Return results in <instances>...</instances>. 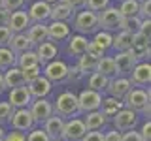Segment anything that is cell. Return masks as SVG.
Wrapping results in <instances>:
<instances>
[{"instance_id":"6da1fadb","label":"cell","mask_w":151,"mask_h":141,"mask_svg":"<svg viewBox=\"0 0 151 141\" xmlns=\"http://www.w3.org/2000/svg\"><path fill=\"white\" fill-rule=\"evenodd\" d=\"M53 113L63 119H74L79 115L78 109V94H74L72 90H64L57 96V100L53 103Z\"/></svg>"},{"instance_id":"7a4b0ae2","label":"cell","mask_w":151,"mask_h":141,"mask_svg":"<svg viewBox=\"0 0 151 141\" xmlns=\"http://www.w3.org/2000/svg\"><path fill=\"white\" fill-rule=\"evenodd\" d=\"M123 105L134 113L149 117V88H130L123 98Z\"/></svg>"},{"instance_id":"3957f363","label":"cell","mask_w":151,"mask_h":141,"mask_svg":"<svg viewBox=\"0 0 151 141\" xmlns=\"http://www.w3.org/2000/svg\"><path fill=\"white\" fill-rule=\"evenodd\" d=\"M74 28L78 34L87 36V34H94L98 30V13H93L89 9H79L74 15Z\"/></svg>"},{"instance_id":"277c9868","label":"cell","mask_w":151,"mask_h":141,"mask_svg":"<svg viewBox=\"0 0 151 141\" xmlns=\"http://www.w3.org/2000/svg\"><path fill=\"white\" fill-rule=\"evenodd\" d=\"M28 111H30V117H32V120H34V124H44L51 115H55L53 113V103L47 100V98L32 100V103L28 105Z\"/></svg>"},{"instance_id":"5b68a950","label":"cell","mask_w":151,"mask_h":141,"mask_svg":"<svg viewBox=\"0 0 151 141\" xmlns=\"http://www.w3.org/2000/svg\"><path fill=\"white\" fill-rule=\"evenodd\" d=\"M119 23H121V15L119 9L115 6H108L106 9H102L98 13V28L106 32H119Z\"/></svg>"},{"instance_id":"8992f818","label":"cell","mask_w":151,"mask_h":141,"mask_svg":"<svg viewBox=\"0 0 151 141\" xmlns=\"http://www.w3.org/2000/svg\"><path fill=\"white\" fill-rule=\"evenodd\" d=\"M66 72H68V64L64 60H51L44 66L42 70V75L49 81L51 85L53 83H64L66 81Z\"/></svg>"},{"instance_id":"52a82bcc","label":"cell","mask_w":151,"mask_h":141,"mask_svg":"<svg viewBox=\"0 0 151 141\" xmlns=\"http://www.w3.org/2000/svg\"><path fill=\"white\" fill-rule=\"evenodd\" d=\"M111 119H113V130H117V132L123 134V132H130V130L136 128V124H138V113L123 107V109L117 111Z\"/></svg>"},{"instance_id":"ba28073f","label":"cell","mask_w":151,"mask_h":141,"mask_svg":"<svg viewBox=\"0 0 151 141\" xmlns=\"http://www.w3.org/2000/svg\"><path fill=\"white\" fill-rule=\"evenodd\" d=\"M100 102H102V94L85 88L78 94V109L79 113H91V111H98L100 109Z\"/></svg>"},{"instance_id":"9c48e42d","label":"cell","mask_w":151,"mask_h":141,"mask_svg":"<svg viewBox=\"0 0 151 141\" xmlns=\"http://www.w3.org/2000/svg\"><path fill=\"white\" fill-rule=\"evenodd\" d=\"M129 81L132 83V87H138V88L149 87V83H151V64H149V60L138 62L132 68V72L129 75Z\"/></svg>"},{"instance_id":"30bf717a","label":"cell","mask_w":151,"mask_h":141,"mask_svg":"<svg viewBox=\"0 0 151 141\" xmlns=\"http://www.w3.org/2000/svg\"><path fill=\"white\" fill-rule=\"evenodd\" d=\"M85 134H87V130H85L83 120L74 117V119L64 120V128H63V134H60V139L63 141H81Z\"/></svg>"},{"instance_id":"8fae6325","label":"cell","mask_w":151,"mask_h":141,"mask_svg":"<svg viewBox=\"0 0 151 141\" xmlns=\"http://www.w3.org/2000/svg\"><path fill=\"white\" fill-rule=\"evenodd\" d=\"M129 53L134 56L136 64L149 60V40L145 36H142L140 32L132 34V45H130V51H129Z\"/></svg>"},{"instance_id":"7c38bea8","label":"cell","mask_w":151,"mask_h":141,"mask_svg":"<svg viewBox=\"0 0 151 141\" xmlns=\"http://www.w3.org/2000/svg\"><path fill=\"white\" fill-rule=\"evenodd\" d=\"M9 124H12V130H17V132H30L34 128V120L30 117V111L28 109H13L12 113V119H9Z\"/></svg>"},{"instance_id":"4fadbf2b","label":"cell","mask_w":151,"mask_h":141,"mask_svg":"<svg viewBox=\"0 0 151 141\" xmlns=\"http://www.w3.org/2000/svg\"><path fill=\"white\" fill-rule=\"evenodd\" d=\"M30 19H28V13L23 11V9H19V11H12L8 17V25L6 28L12 34H23V32L28 30V26H30Z\"/></svg>"},{"instance_id":"5bb4252c","label":"cell","mask_w":151,"mask_h":141,"mask_svg":"<svg viewBox=\"0 0 151 141\" xmlns=\"http://www.w3.org/2000/svg\"><path fill=\"white\" fill-rule=\"evenodd\" d=\"M111 58H113V64H115V77H129L132 68L136 66L134 56H132L129 51H125V53H115V56H111Z\"/></svg>"},{"instance_id":"9a60e30c","label":"cell","mask_w":151,"mask_h":141,"mask_svg":"<svg viewBox=\"0 0 151 141\" xmlns=\"http://www.w3.org/2000/svg\"><path fill=\"white\" fill-rule=\"evenodd\" d=\"M8 103L12 105V109H28V105L32 103V96L27 87L12 88L8 94Z\"/></svg>"},{"instance_id":"2e32d148","label":"cell","mask_w":151,"mask_h":141,"mask_svg":"<svg viewBox=\"0 0 151 141\" xmlns=\"http://www.w3.org/2000/svg\"><path fill=\"white\" fill-rule=\"evenodd\" d=\"M130 88H132V83L129 81V77H111L110 81H108L106 92L110 94L111 98L123 102V98L127 96V92H129Z\"/></svg>"},{"instance_id":"e0dca14e","label":"cell","mask_w":151,"mask_h":141,"mask_svg":"<svg viewBox=\"0 0 151 141\" xmlns=\"http://www.w3.org/2000/svg\"><path fill=\"white\" fill-rule=\"evenodd\" d=\"M28 19L30 23H45L49 21V13H51V6L45 4L44 0H34L30 4V9H28Z\"/></svg>"},{"instance_id":"ac0fdd59","label":"cell","mask_w":151,"mask_h":141,"mask_svg":"<svg viewBox=\"0 0 151 141\" xmlns=\"http://www.w3.org/2000/svg\"><path fill=\"white\" fill-rule=\"evenodd\" d=\"M34 53L38 56V62H40V66H45L47 62H51V60L57 58V55H59V47H57L53 41H44V43L36 45Z\"/></svg>"},{"instance_id":"d6986e66","label":"cell","mask_w":151,"mask_h":141,"mask_svg":"<svg viewBox=\"0 0 151 141\" xmlns=\"http://www.w3.org/2000/svg\"><path fill=\"white\" fill-rule=\"evenodd\" d=\"M72 36V28L68 23H59V21H51L47 25V38L53 41H63L68 40Z\"/></svg>"},{"instance_id":"ffe728a7","label":"cell","mask_w":151,"mask_h":141,"mask_svg":"<svg viewBox=\"0 0 151 141\" xmlns=\"http://www.w3.org/2000/svg\"><path fill=\"white\" fill-rule=\"evenodd\" d=\"M28 92H30L32 100H38V98H45L47 94L51 92V88H53V85H51L44 75H40V77H36L34 81H30L27 85Z\"/></svg>"},{"instance_id":"44dd1931","label":"cell","mask_w":151,"mask_h":141,"mask_svg":"<svg viewBox=\"0 0 151 141\" xmlns=\"http://www.w3.org/2000/svg\"><path fill=\"white\" fill-rule=\"evenodd\" d=\"M2 79H4V87L9 88V90H12V88H19V87H27L23 72H21V68H17V66L8 68L6 72L2 73Z\"/></svg>"},{"instance_id":"7402d4cb","label":"cell","mask_w":151,"mask_h":141,"mask_svg":"<svg viewBox=\"0 0 151 141\" xmlns=\"http://www.w3.org/2000/svg\"><path fill=\"white\" fill-rule=\"evenodd\" d=\"M25 34L28 38V41L32 43V49H34L36 45H40V43H44V41L49 40V38H47V25L45 23H32Z\"/></svg>"},{"instance_id":"603a6c76","label":"cell","mask_w":151,"mask_h":141,"mask_svg":"<svg viewBox=\"0 0 151 141\" xmlns=\"http://www.w3.org/2000/svg\"><path fill=\"white\" fill-rule=\"evenodd\" d=\"M63 128H64V119L59 115H51L49 119L44 122V130L47 134L49 139H60V134H63Z\"/></svg>"},{"instance_id":"cb8c5ba5","label":"cell","mask_w":151,"mask_h":141,"mask_svg":"<svg viewBox=\"0 0 151 141\" xmlns=\"http://www.w3.org/2000/svg\"><path fill=\"white\" fill-rule=\"evenodd\" d=\"M76 11L70 6H66L63 2H57L51 6V13H49V19L51 21H59V23H70L74 19Z\"/></svg>"},{"instance_id":"d4e9b609","label":"cell","mask_w":151,"mask_h":141,"mask_svg":"<svg viewBox=\"0 0 151 141\" xmlns=\"http://www.w3.org/2000/svg\"><path fill=\"white\" fill-rule=\"evenodd\" d=\"M81 120H83L85 130H87V132H98V130H102L104 126L108 124V119L102 115L100 111L85 113V119H81Z\"/></svg>"},{"instance_id":"484cf974","label":"cell","mask_w":151,"mask_h":141,"mask_svg":"<svg viewBox=\"0 0 151 141\" xmlns=\"http://www.w3.org/2000/svg\"><path fill=\"white\" fill-rule=\"evenodd\" d=\"M87 45H89V40L87 36H81V34H76V36H70L68 38V53L72 56H81L87 53Z\"/></svg>"},{"instance_id":"4316f807","label":"cell","mask_w":151,"mask_h":141,"mask_svg":"<svg viewBox=\"0 0 151 141\" xmlns=\"http://www.w3.org/2000/svg\"><path fill=\"white\" fill-rule=\"evenodd\" d=\"M8 49H12L15 55H21V53H25V51H30L32 49V43L28 41V38L27 34L23 32V34H12V38H9V41H8Z\"/></svg>"},{"instance_id":"83f0119b","label":"cell","mask_w":151,"mask_h":141,"mask_svg":"<svg viewBox=\"0 0 151 141\" xmlns=\"http://www.w3.org/2000/svg\"><path fill=\"white\" fill-rule=\"evenodd\" d=\"M123 102L121 100H115V98H111V96H108V98H102V102H100V111L106 119H110V117H113L117 111H121L123 109Z\"/></svg>"},{"instance_id":"f1b7e54d","label":"cell","mask_w":151,"mask_h":141,"mask_svg":"<svg viewBox=\"0 0 151 141\" xmlns=\"http://www.w3.org/2000/svg\"><path fill=\"white\" fill-rule=\"evenodd\" d=\"M130 45H132V34L129 32H123L119 30L111 40V49H115L117 53H125V51H130Z\"/></svg>"},{"instance_id":"f546056e","label":"cell","mask_w":151,"mask_h":141,"mask_svg":"<svg viewBox=\"0 0 151 141\" xmlns=\"http://www.w3.org/2000/svg\"><path fill=\"white\" fill-rule=\"evenodd\" d=\"M96 64H98V58H96V56L85 53V55H81L78 58V64H76V66L79 68V72H81L83 77H85V75H91L93 72H96Z\"/></svg>"},{"instance_id":"4dcf8cb0","label":"cell","mask_w":151,"mask_h":141,"mask_svg":"<svg viewBox=\"0 0 151 141\" xmlns=\"http://www.w3.org/2000/svg\"><path fill=\"white\" fill-rule=\"evenodd\" d=\"M108 81H110L108 77L93 72L91 75H89V79H87V88H91V90L98 92V94H104L106 92V87H108Z\"/></svg>"},{"instance_id":"1f68e13d","label":"cell","mask_w":151,"mask_h":141,"mask_svg":"<svg viewBox=\"0 0 151 141\" xmlns=\"http://www.w3.org/2000/svg\"><path fill=\"white\" fill-rule=\"evenodd\" d=\"M96 73H100V75H104V77H108V79L115 77V64H113L111 56H102V58H98Z\"/></svg>"},{"instance_id":"d6a6232c","label":"cell","mask_w":151,"mask_h":141,"mask_svg":"<svg viewBox=\"0 0 151 141\" xmlns=\"http://www.w3.org/2000/svg\"><path fill=\"white\" fill-rule=\"evenodd\" d=\"M17 64V55L8 47H0V72H6L8 68Z\"/></svg>"},{"instance_id":"836d02e7","label":"cell","mask_w":151,"mask_h":141,"mask_svg":"<svg viewBox=\"0 0 151 141\" xmlns=\"http://www.w3.org/2000/svg\"><path fill=\"white\" fill-rule=\"evenodd\" d=\"M138 6L140 2H136V0H123L117 9H119V15L123 19H129V17H138Z\"/></svg>"},{"instance_id":"e575fe53","label":"cell","mask_w":151,"mask_h":141,"mask_svg":"<svg viewBox=\"0 0 151 141\" xmlns=\"http://www.w3.org/2000/svg\"><path fill=\"white\" fill-rule=\"evenodd\" d=\"M40 62H38V56L34 53V49H30V51H25V53H21V55H17V68H21V70H25V68H30V66H38Z\"/></svg>"},{"instance_id":"d590c367","label":"cell","mask_w":151,"mask_h":141,"mask_svg":"<svg viewBox=\"0 0 151 141\" xmlns=\"http://www.w3.org/2000/svg\"><path fill=\"white\" fill-rule=\"evenodd\" d=\"M111 40H113V34H110V32H106V30H96L94 32V38L91 41H94L98 47H102L104 51H108V49H111Z\"/></svg>"},{"instance_id":"8d00e7d4","label":"cell","mask_w":151,"mask_h":141,"mask_svg":"<svg viewBox=\"0 0 151 141\" xmlns=\"http://www.w3.org/2000/svg\"><path fill=\"white\" fill-rule=\"evenodd\" d=\"M140 23H142V19H138V17H129V19H123L121 17L119 30L129 32V34H136V32L140 30Z\"/></svg>"},{"instance_id":"74e56055","label":"cell","mask_w":151,"mask_h":141,"mask_svg":"<svg viewBox=\"0 0 151 141\" xmlns=\"http://www.w3.org/2000/svg\"><path fill=\"white\" fill-rule=\"evenodd\" d=\"M108 6H111V0H85V8L93 13H100L102 9H106Z\"/></svg>"},{"instance_id":"f35d334b","label":"cell","mask_w":151,"mask_h":141,"mask_svg":"<svg viewBox=\"0 0 151 141\" xmlns=\"http://www.w3.org/2000/svg\"><path fill=\"white\" fill-rule=\"evenodd\" d=\"M23 6H25V0H0V8L6 9L8 13L19 11V9H23Z\"/></svg>"},{"instance_id":"ab89813d","label":"cell","mask_w":151,"mask_h":141,"mask_svg":"<svg viewBox=\"0 0 151 141\" xmlns=\"http://www.w3.org/2000/svg\"><path fill=\"white\" fill-rule=\"evenodd\" d=\"M21 72H23V77H25V81L28 85L30 81H34L36 77L42 75V66L40 64H38V66H30V68H25V70H21Z\"/></svg>"},{"instance_id":"60d3db41","label":"cell","mask_w":151,"mask_h":141,"mask_svg":"<svg viewBox=\"0 0 151 141\" xmlns=\"http://www.w3.org/2000/svg\"><path fill=\"white\" fill-rule=\"evenodd\" d=\"M12 113H13V109L8 102H0V126H4L6 122H9Z\"/></svg>"},{"instance_id":"b9f144b4","label":"cell","mask_w":151,"mask_h":141,"mask_svg":"<svg viewBox=\"0 0 151 141\" xmlns=\"http://www.w3.org/2000/svg\"><path fill=\"white\" fill-rule=\"evenodd\" d=\"M83 79V73L79 72L78 66H68V72H66V81L64 83H79Z\"/></svg>"},{"instance_id":"7bdbcfd3","label":"cell","mask_w":151,"mask_h":141,"mask_svg":"<svg viewBox=\"0 0 151 141\" xmlns=\"http://www.w3.org/2000/svg\"><path fill=\"white\" fill-rule=\"evenodd\" d=\"M27 141H51V139L47 137V134L42 128H32L27 134Z\"/></svg>"},{"instance_id":"ee69618b","label":"cell","mask_w":151,"mask_h":141,"mask_svg":"<svg viewBox=\"0 0 151 141\" xmlns=\"http://www.w3.org/2000/svg\"><path fill=\"white\" fill-rule=\"evenodd\" d=\"M151 0H145V2H140V6H138V19H149L151 17Z\"/></svg>"},{"instance_id":"f6af8a7d","label":"cell","mask_w":151,"mask_h":141,"mask_svg":"<svg viewBox=\"0 0 151 141\" xmlns=\"http://www.w3.org/2000/svg\"><path fill=\"white\" fill-rule=\"evenodd\" d=\"M87 53L89 55H93V56H96V58H102V56H106V51L102 49V47H98L94 41H89V45H87Z\"/></svg>"},{"instance_id":"bcb514c9","label":"cell","mask_w":151,"mask_h":141,"mask_svg":"<svg viewBox=\"0 0 151 141\" xmlns=\"http://www.w3.org/2000/svg\"><path fill=\"white\" fill-rule=\"evenodd\" d=\"M4 141H27V134H23V132H17V130L6 132V135H4Z\"/></svg>"},{"instance_id":"7dc6e473","label":"cell","mask_w":151,"mask_h":141,"mask_svg":"<svg viewBox=\"0 0 151 141\" xmlns=\"http://www.w3.org/2000/svg\"><path fill=\"white\" fill-rule=\"evenodd\" d=\"M121 141H144L140 135V132L130 130V132H123L121 134Z\"/></svg>"},{"instance_id":"c3c4849f","label":"cell","mask_w":151,"mask_h":141,"mask_svg":"<svg viewBox=\"0 0 151 141\" xmlns=\"http://www.w3.org/2000/svg\"><path fill=\"white\" fill-rule=\"evenodd\" d=\"M140 135H142V139H144V141H151V122H149V119L142 124Z\"/></svg>"},{"instance_id":"681fc988","label":"cell","mask_w":151,"mask_h":141,"mask_svg":"<svg viewBox=\"0 0 151 141\" xmlns=\"http://www.w3.org/2000/svg\"><path fill=\"white\" fill-rule=\"evenodd\" d=\"M138 32L149 40V34H151V19H144V21L140 23V30Z\"/></svg>"},{"instance_id":"f907efd6","label":"cell","mask_w":151,"mask_h":141,"mask_svg":"<svg viewBox=\"0 0 151 141\" xmlns=\"http://www.w3.org/2000/svg\"><path fill=\"white\" fill-rule=\"evenodd\" d=\"M60 2L66 4V6H70L74 11H79V9L85 8V0H60Z\"/></svg>"},{"instance_id":"816d5d0a","label":"cell","mask_w":151,"mask_h":141,"mask_svg":"<svg viewBox=\"0 0 151 141\" xmlns=\"http://www.w3.org/2000/svg\"><path fill=\"white\" fill-rule=\"evenodd\" d=\"M9 38H12V32H9L6 26H0V47H6Z\"/></svg>"},{"instance_id":"f5cc1de1","label":"cell","mask_w":151,"mask_h":141,"mask_svg":"<svg viewBox=\"0 0 151 141\" xmlns=\"http://www.w3.org/2000/svg\"><path fill=\"white\" fill-rule=\"evenodd\" d=\"M81 141H104V134L102 132H87Z\"/></svg>"},{"instance_id":"db71d44e","label":"cell","mask_w":151,"mask_h":141,"mask_svg":"<svg viewBox=\"0 0 151 141\" xmlns=\"http://www.w3.org/2000/svg\"><path fill=\"white\" fill-rule=\"evenodd\" d=\"M104 141H121V132L117 130H110L104 134Z\"/></svg>"},{"instance_id":"11a10c76","label":"cell","mask_w":151,"mask_h":141,"mask_svg":"<svg viewBox=\"0 0 151 141\" xmlns=\"http://www.w3.org/2000/svg\"><path fill=\"white\" fill-rule=\"evenodd\" d=\"M8 17H9V13L6 11V9L0 8V26H6L8 25Z\"/></svg>"},{"instance_id":"9f6ffc18","label":"cell","mask_w":151,"mask_h":141,"mask_svg":"<svg viewBox=\"0 0 151 141\" xmlns=\"http://www.w3.org/2000/svg\"><path fill=\"white\" fill-rule=\"evenodd\" d=\"M6 90V87H4V79H2V72H0V94Z\"/></svg>"},{"instance_id":"6f0895ef","label":"cell","mask_w":151,"mask_h":141,"mask_svg":"<svg viewBox=\"0 0 151 141\" xmlns=\"http://www.w3.org/2000/svg\"><path fill=\"white\" fill-rule=\"evenodd\" d=\"M4 135H6V130H4V126H0V141H4Z\"/></svg>"},{"instance_id":"680465c9","label":"cell","mask_w":151,"mask_h":141,"mask_svg":"<svg viewBox=\"0 0 151 141\" xmlns=\"http://www.w3.org/2000/svg\"><path fill=\"white\" fill-rule=\"evenodd\" d=\"M45 4H49V6H53V4H57V2H60V0H44Z\"/></svg>"},{"instance_id":"91938a15","label":"cell","mask_w":151,"mask_h":141,"mask_svg":"<svg viewBox=\"0 0 151 141\" xmlns=\"http://www.w3.org/2000/svg\"><path fill=\"white\" fill-rule=\"evenodd\" d=\"M51 141H63V139H51Z\"/></svg>"},{"instance_id":"94428289","label":"cell","mask_w":151,"mask_h":141,"mask_svg":"<svg viewBox=\"0 0 151 141\" xmlns=\"http://www.w3.org/2000/svg\"><path fill=\"white\" fill-rule=\"evenodd\" d=\"M136 2H145V0H136Z\"/></svg>"},{"instance_id":"6125c7cd","label":"cell","mask_w":151,"mask_h":141,"mask_svg":"<svg viewBox=\"0 0 151 141\" xmlns=\"http://www.w3.org/2000/svg\"><path fill=\"white\" fill-rule=\"evenodd\" d=\"M25 2H34V0H25Z\"/></svg>"},{"instance_id":"be15d7a7","label":"cell","mask_w":151,"mask_h":141,"mask_svg":"<svg viewBox=\"0 0 151 141\" xmlns=\"http://www.w3.org/2000/svg\"><path fill=\"white\" fill-rule=\"evenodd\" d=\"M121 2H123V0H121Z\"/></svg>"}]
</instances>
